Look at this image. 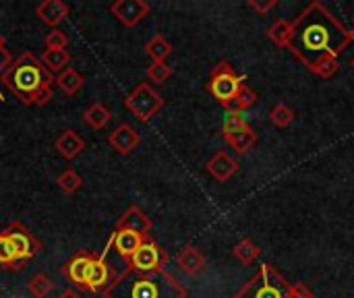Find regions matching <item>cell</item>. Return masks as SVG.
<instances>
[{"label": "cell", "mask_w": 354, "mask_h": 298, "mask_svg": "<svg viewBox=\"0 0 354 298\" xmlns=\"http://www.w3.org/2000/svg\"><path fill=\"white\" fill-rule=\"evenodd\" d=\"M354 41L348 29L324 2L307 4L292 21L288 50L319 79H332L340 71V54Z\"/></svg>", "instance_id": "cell-1"}, {"label": "cell", "mask_w": 354, "mask_h": 298, "mask_svg": "<svg viewBox=\"0 0 354 298\" xmlns=\"http://www.w3.org/2000/svg\"><path fill=\"white\" fill-rule=\"evenodd\" d=\"M102 295L104 298H187L189 290L166 270L139 274L127 268Z\"/></svg>", "instance_id": "cell-2"}, {"label": "cell", "mask_w": 354, "mask_h": 298, "mask_svg": "<svg viewBox=\"0 0 354 298\" xmlns=\"http://www.w3.org/2000/svg\"><path fill=\"white\" fill-rule=\"evenodd\" d=\"M54 83L56 79L50 75V71L41 64V60L31 54V52H23L6 71V75L2 77V83L23 102V104H31V95L44 85V83Z\"/></svg>", "instance_id": "cell-3"}, {"label": "cell", "mask_w": 354, "mask_h": 298, "mask_svg": "<svg viewBox=\"0 0 354 298\" xmlns=\"http://www.w3.org/2000/svg\"><path fill=\"white\" fill-rule=\"evenodd\" d=\"M243 77L236 75L234 66L228 60H222L214 66L205 89L214 95V100H218L222 106H226L228 102H232L236 97V93L243 89Z\"/></svg>", "instance_id": "cell-4"}, {"label": "cell", "mask_w": 354, "mask_h": 298, "mask_svg": "<svg viewBox=\"0 0 354 298\" xmlns=\"http://www.w3.org/2000/svg\"><path fill=\"white\" fill-rule=\"evenodd\" d=\"M124 108H127L139 122H147V120H151V118L164 108V97H162L149 83H139V85L124 97Z\"/></svg>", "instance_id": "cell-5"}, {"label": "cell", "mask_w": 354, "mask_h": 298, "mask_svg": "<svg viewBox=\"0 0 354 298\" xmlns=\"http://www.w3.org/2000/svg\"><path fill=\"white\" fill-rule=\"evenodd\" d=\"M166 261H168V253L158 243H153L151 239H147L137 249V253L129 259V268L133 272H139V274H149V272L164 270Z\"/></svg>", "instance_id": "cell-6"}, {"label": "cell", "mask_w": 354, "mask_h": 298, "mask_svg": "<svg viewBox=\"0 0 354 298\" xmlns=\"http://www.w3.org/2000/svg\"><path fill=\"white\" fill-rule=\"evenodd\" d=\"M110 12L124 27H135L151 12V6L145 0H116L110 4Z\"/></svg>", "instance_id": "cell-7"}, {"label": "cell", "mask_w": 354, "mask_h": 298, "mask_svg": "<svg viewBox=\"0 0 354 298\" xmlns=\"http://www.w3.org/2000/svg\"><path fill=\"white\" fill-rule=\"evenodd\" d=\"M2 234L10 241V245H12V249H15L19 261L31 259V257L37 253V249H39V243H37V241L33 239V234H31L25 226H21V224H10Z\"/></svg>", "instance_id": "cell-8"}, {"label": "cell", "mask_w": 354, "mask_h": 298, "mask_svg": "<svg viewBox=\"0 0 354 298\" xmlns=\"http://www.w3.org/2000/svg\"><path fill=\"white\" fill-rule=\"evenodd\" d=\"M239 162L226 151V149H218L207 162H205V170L218 180V183H228L236 172H239Z\"/></svg>", "instance_id": "cell-9"}, {"label": "cell", "mask_w": 354, "mask_h": 298, "mask_svg": "<svg viewBox=\"0 0 354 298\" xmlns=\"http://www.w3.org/2000/svg\"><path fill=\"white\" fill-rule=\"evenodd\" d=\"M232 298H286V290H282V288H278V286L266 282V280L259 276V272H257L255 276H251V278L241 286V290H239Z\"/></svg>", "instance_id": "cell-10"}, {"label": "cell", "mask_w": 354, "mask_h": 298, "mask_svg": "<svg viewBox=\"0 0 354 298\" xmlns=\"http://www.w3.org/2000/svg\"><path fill=\"white\" fill-rule=\"evenodd\" d=\"M139 143H141L139 131H137L135 127L127 124V122L118 124V127L108 135V145H110L116 153H120V156H129Z\"/></svg>", "instance_id": "cell-11"}, {"label": "cell", "mask_w": 354, "mask_h": 298, "mask_svg": "<svg viewBox=\"0 0 354 298\" xmlns=\"http://www.w3.org/2000/svg\"><path fill=\"white\" fill-rule=\"evenodd\" d=\"M153 224L151 220L145 216V212L137 205H131L118 220L116 224V230H131V232H137L145 239H149V232H151Z\"/></svg>", "instance_id": "cell-12"}, {"label": "cell", "mask_w": 354, "mask_h": 298, "mask_svg": "<svg viewBox=\"0 0 354 298\" xmlns=\"http://www.w3.org/2000/svg\"><path fill=\"white\" fill-rule=\"evenodd\" d=\"M93 255L91 253H77L68 259V263L64 266L62 274L77 286V288H87V276H89V268H91Z\"/></svg>", "instance_id": "cell-13"}, {"label": "cell", "mask_w": 354, "mask_h": 298, "mask_svg": "<svg viewBox=\"0 0 354 298\" xmlns=\"http://www.w3.org/2000/svg\"><path fill=\"white\" fill-rule=\"evenodd\" d=\"M106 253H108V249H104V253L100 257H93V261H91L89 276H87V288L91 292H104L110 286V282L114 280V276L106 263Z\"/></svg>", "instance_id": "cell-14"}, {"label": "cell", "mask_w": 354, "mask_h": 298, "mask_svg": "<svg viewBox=\"0 0 354 298\" xmlns=\"http://www.w3.org/2000/svg\"><path fill=\"white\" fill-rule=\"evenodd\" d=\"M68 12H71V8L62 0H44L35 6V15L39 17V21L54 29L68 17Z\"/></svg>", "instance_id": "cell-15"}, {"label": "cell", "mask_w": 354, "mask_h": 298, "mask_svg": "<svg viewBox=\"0 0 354 298\" xmlns=\"http://www.w3.org/2000/svg\"><path fill=\"white\" fill-rule=\"evenodd\" d=\"M110 241H112L116 253H118L122 259L129 261V259L137 253V249H139L147 239L141 236V234H137V232H131V230H116V232L112 234Z\"/></svg>", "instance_id": "cell-16"}, {"label": "cell", "mask_w": 354, "mask_h": 298, "mask_svg": "<svg viewBox=\"0 0 354 298\" xmlns=\"http://www.w3.org/2000/svg\"><path fill=\"white\" fill-rule=\"evenodd\" d=\"M176 266L180 268V272H185L189 278H197L203 268H205V255L197 249V247H185L178 255H176Z\"/></svg>", "instance_id": "cell-17"}, {"label": "cell", "mask_w": 354, "mask_h": 298, "mask_svg": "<svg viewBox=\"0 0 354 298\" xmlns=\"http://www.w3.org/2000/svg\"><path fill=\"white\" fill-rule=\"evenodd\" d=\"M54 147H56V151H58L64 160H75V158L85 149V141H83V137H81L77 131L68 129V131L60 133V137L56 139Z\"/></svg>", "instance_id": "cell-18"}, {"label": "cell", "mask_w": 354, "mask_h": 298, "mask_svg": "<svg viewBox=\"0 0 354 298\" xmlns=\"http://www.w3.org/2000/svg\"><path fill=\"white\" fill-rule=\"evenodd\" d=\"M83 83H85V79H83V75L81 73H77L73 66H66L62 73H58L56 75V85L62 89V93H66V95H77L79 91H81V87H83Z\"/></svg>", "instance_id": "cell-19"}, {"label": "cell", "mask_w": 354, "mask_h": 298, "mask_svg": "<svg viewBox=\"0 0 354 298\" xmlns=\"http://www.w3.org/2000/svg\"><path fill=\"white\" fill-rule=\"evenodd\" d=\"M145 54L151 58V62H166V58L172 54V44L162 33H156L145 44Z\"/></svg>", "instance_id": "cell-20"}, {"label": "cell", "mask_w": 354, "mask_h": 298, "mask_svg": "<svg viewBox=\"0 0 354 298\" xmlns=\"http://www.w3.org/2000/svg\"><path fill=\"white\" fill-rule=\"evenodd\" d=\"M257 141H259V137H257L255 129H253L251 124H247L239 135H234V137L228 141V145H230L239 156H247V153L257 145Z\"/></svg>", "instance_id": "cell-21"}, {"label": "cell", "mask_w": 354, "mask_h": 298, "mask_svg": "<svg viewBox=\"0 0 354 298\" xmlns=\"http://www.w3.org/2000/svg\"><path fill=\"white\" fill-rule=\"evenodd\" d=\"M110 118H112V114H110V110L104 106V104H91L85 112H83V120H85V124L89 127V129H95V131H100V129H104L108 122H110Z\"/></svg>", "instance_id": "cell-22"}, {"label": "cell", "mask_w": 354, "mask_h": 298, "mask_svg": "<svg viewBox=\"0 0 354 298\" xmlns=\"http://www.w3.org/2000/svg\"><path fill=\"white\" fill-rule=\"evenodd\" d=\"M232 255H234V259H239V263H243V266H253V263L259 259L261 249H259L251 239H243V241H239V243L232 247Z\"/></svg>", "instance_id": "cell-23"}, {"label": "cell", "mask_w": 354, "mask_h": 298, "mask_svg": "<svg viewBox=\"0 0 354 298\" xmlns=\"http://www.w3.org/2000/svg\"><path fill=\"white\" fill-rule=\"evenodd\" d=\"M290 35H292V23H288L286 19H276V21L268 27V37H270L278 48H286V50H288Z\"/></svg>", "instance_id": "cell-24"}, {"label": "cell", "mask_w": 354, "mask_h": 298, "mask_svg": "<svg viewBox=\"0 0 354 298\" xmlns=\"http://www.w3.org/2000/svg\"><path fill=\"white\" fill-rule=\"evenodd\" d=\"M39 60L50 73H62L71 62V54L68 50H44Z\"/></svg>", "instance_id": "cell-25"}, {"label": "cell", "mask_w": 354, "mask_h": 298, "mask_svg": "<svg viewBox=\"0 0 354 298\" xmlns=\"http://www.w3.org/2000/svg\"><path fill=\"white\" fill-rule=\"evenodd\" d=\"M255 102H257L255 89H251L249 85H243V89L236 93V97L232 102H228L224 108H226V112H241V114H245V110H249Z\"/></svg>", "instance_id": "cell-26"}, {"label": "cell", "mask_w": 354, "mask_h": 298, "mask_svg": "<svg viewBox=\"0 0 354 298\" xmlns=\"http://www.w3.org/2000/svg\"><path fill=\"white\" fill-rule=\"evenodd\" d=\"M247 116L241 114V112H228L224 122H222V135H224V141L228 143L234 135H239L245 127H247Z\"/></svg>", "instance_id": "cell-27"}, {"label": "cell", "mask_w": 354, "mask_h": 298, "mask_svg": "<svg viewBox=\"0 0 354 298\" xmlns=\"http://www.w3.org/2000/svg\"><path fill=\"white\" fill-rule=\"evenodd\" d=\"M270 122H272L276 129H286V127H290V124L295 122V110H292L288 104L278 102V104L272 108V112H270Z\"/></svg>", "instance_id": "cell-28"}, {"label": "cell", "mask_w": 354, "mask_h": 298, "mask_svg": "<svg viewBox=\"0 0 354 298\" xmlns=\"http://www.w3.org/2000/svg\"><path fill=\"white\" fill-rule=\"evenodd\" d=\"M27 290L31 292V297L35 298H46L52 290H54V282L48 278V276H44V274H37V276H33L31 280H29V284H27Z\"/></svg>", "instance_id": "cell-29"}, {"label": "cell", "mask_w": 354, "mask_h": 298, "mask_svg": "<svg viewBox=\"0 0 354 298\" xmlns=\"http://www.w3.org/2000/svg\"><path fill=\"white\" fill-rule=\"evenodd\" d=\"M145 73H147V79L151 83L162 85V83H166L172 77V66L168 62H151Z\"/></svg>", "instance_id": "cell-30"}, {"label": "cell", "mask_w": 354, "mask_h": 298, "mask_svg": "<svg viewBox=\"0 0 354 298\" xmlns=\"http://www.w3.org/2000/svg\"><path fill=\"white\" fill-rule=\"evenodd\" d=\"M56 185H58V189L60 191H64V193H77L79 189H81V185H83V180H81V176L75 172V170H64L58 178H56Z\"/></svg>", "instance_id": "cell-31"}, {"label": "cell", "mask_w": 354, "mask_h": 298, "mask_svg": "<svg viewBox=\"0 0 354 298\" xmlns=\"http://www.w3.org/2000/svg\"><path fill=\"white\" fill-rule=\"evenodd\" d=\"M19 263H21V261L17 259V253H15L10 241L0 232V266H2V268H15V266H19Z\"/></svg>", "instance_id": "cell-32"}, {"label": "cell", "mask_w": 354, "mask_h": 298, "mask_svg": "<svg viewBox=\"0 0 354 298\" xmlns=\"http://www.w3.org/2000/svg\"><path fill=\"white\" fill-rule=\"evenodd\" d=\"M44 46H46V50H66V46H68V37H66V33H64V31H60V29H52V31H48V33H46V37H44Z\"/></svg>", "instance_id": "cell-33"}, {"label": "cell", "mask_w": 354, "mask_h": 298, "mask_svg": "<svg viewBox=\"0 0 354 298\" xmlns=\"http://www.w3.org/2000/svg\"><path fill=\"white\" fill-rule=\"evenodd\" d=\"M52 95H54V89H52V83H44L33 95H31V104H35V106H46L50 100H52Z\"/></svg>", "instance_id": "cell-34"}, {"label": "cell", "mask_w": 354, "mask_h": 298, "mask_svg": "<svg viewBox=\"0 0 354 298\" xmlns=\"http://www.w3.org/2000/svg\"><path fill=\"white\" fill-rule=\"evenodd\" d=\"M286 298H315V295L305 282H295V284H290Z\"/></svg>", "instance_id": "cell-35"}, {"label": "cell", "mask_w": 354, "mask_h": 298, "mask_svg": "<svg viewBox=\"0 0 354 298\" xmlns=\"http://www.w3.org/2000/svg\"><path fill=\"white\" fill-rule=\"evenodd\" d=\"M276 6H278V0H249V8H253L257 15H268Z\"/></svg>", "instance_id": "cell-36"}, {"label": "cell", "mask_w": 354, "mask_h": 298, "mask_svg": "<svg viewBox=\"0 0 354 298\" xmlns=\"http://www.w3.org/2000/svg\"><path fill=\"white\" fill-rule=\"evenodd\" d=\"M12 62H15V58L10 56V52H8L4 46H0V79L6 75V71L10 68Z\"/></svg>", "instance_id": "cell-37"}, {"label": "cell", "mask_w": 354, "mask_h": 298, "mask_svg": "<svg viewBox=\"0 0 354 298\" xmlns=\"http://www.w3.org/2000/svg\"><path fill=\"white\" fill-rule=\"evenodd\" d=\"M58 298H81V295H79V292H75V290H64V292H62Z\"/></svg>", "instance_id": "cell-38"}, {"label": "cell", "mask_w": 354, "mask_h": 298, "mask_svg": "<svg viewBox=\"0 0 354 298\" xmlns=\"http://www.w3.org/2000/svg\"><path fill=\"white\" fill-rule=\"evenodd\" d=\"M0 46H4V37L0 35ZM0 100H2V93H0Z\"/></svg>", "instance_id": "cell-39"}, {"label": "cell", "mask_w": 354, "mask_h": 298, "mask_svg": "<svg viewBox=\"0 0 354 298\" xmlns=\"http://www.w3.org/2000/svg\"><path fill=\"white\" fill-rule=\"evenodd\" d=\"M351 66H353V71H354V58H353V60H351Z\"/></svg>", "instance_id": "cell-40"}, {"label": "cell", "mask_w": 354, "mask_h": 298, "mask_svg": "<svg viewBox=\"0 0 354 298\" xmlns=\"http://www.w3.org/2000/svg\"><path fill=\"white\" fill-rule=\"evenodd\" d=\"M353 37H354V29H353Z\"/></svg>", "instance_id": "cell-41"}]
</instances>
